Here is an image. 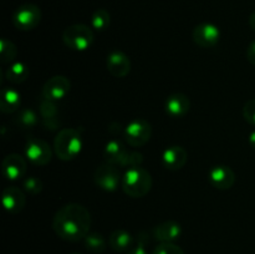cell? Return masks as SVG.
Instances as JSON below:
<instances>
[{
  "label": "cell",
  "instance_id": "6da1fadb",
  "mask_svg": "<svg viewBox=\"0 0 255 254\" xmlns=\"http://www.w3.org/2000/svg\"><path fill=\"white\" fill-rule=\"evenodd\" d=\"M91 214L79 203L62 206L55 213L52 228L57 237L67 242H79L90 233Z\"/></svg>",
  "mask_w": 255,
  "mask_h": 254
},
{
  "label": "cell",
  "instance_id": "7a4b0ae2",
  "mask_svg": "<svg viewBox=\"0 0 255 254\" xmlns=\"http://www.w3.org/2000/svg\"><path fill=\"white\" fill-rule=\"evenodd\" d=\"M152 187V177L143 167H129L122 176L121 188L127 196L132 198H142Z\"/></svg>",
  "mask_w": 255,
  "mask_h": 254
},
{
  "label": "cell",
  "instance_id": "3957f363",
  "mask_svg": "<svg viewBox=\"0 0 255 254\" xmlns=\"http://www.w3.org/2000/svg\"><path fill=\"white\" fill-rule=\"evenodd\" d=\"M54 149L56 156L62 161L76 158L82 149V137L76 128H62L55 137Z\"/></svg>",
  "mask_w": 255,
  "mask_h": 254
},
{
  "label": "cell",
  "instance_id": "277c9868",
  "mask_svg": "<svg viewBox=\"0 0 255 254\" xmlns=\"http://www.w3.org/2000/svg\"><path fill=\"white\" fill-rule=\"evenodd\" d=\"M62 41L75 51H85L94 42V31L85 24H74L65 29Z\"/></svg>",
  "mask_w": 255,
  "mask_h": 254
},
{
  "label": "cell",
  "instance_id": "5b68a950",
  "mask_svg": "<svg viewBox=\"0 0 255 254\" xmlns=\"http://www.w3.org/2000/svg\"><path fill=\"white\" fill-rule=\"evenodd\" d=\"M152 126L143 119L132 120L124 128V137L132 147H142L151 139Z\"/></svg>",
  "mask_w": 255,
  "mask_h": 254
},
{
  "label": "cell",
  "instance_id": "8992f818",
  "mask_svg": "<svg viewBox=\"0 0 255 254\" xmlns=\"http://www.w3.org/2000/svg\"><path fill=\"white\" fill-rule=\"evenodd\" d=\"M40 21H41V10L37 5L31 2L20 5L12 14V24L15 25V27L24 31L35 29Z\"/></svg>",
  "mask_w": 255,
  "mask_h": 254
},
{
  "label": "cell",
  "instance_id": "52a82bcc",
  "mask_svg": "<svg viewBox=\"0 0 255 254\" xmlns=\"http://www.w3.org/2000/svg\"><path fill=\"white\" fill-rule=\"evenodd\" d=\"M122 176L119 167L105 163L99 166L94 173V181L97 187L107 192L116 191L122 184Z\"/></svg>",
  "mask_w": 255,
  "mask_h": 254
},
{
  "label": "cell",
  "instance_id": "ba28073f",
  "mask_svg": "<svg viewBox=\"0 0 255 254\" xmlns=\"http://www.w3.org/2000/svg\"><path fill=\"white\" fill-rule=\"evenodd\" d=\"M25 156L35 166H46L51 161L52 152L44 139L31 137L25 144Z\"/></svg>",
  "mask_w": 255,
  "mask_h": 254
},
{
  "label": "cell",
  "instance_id": "9c48e42d",
  "mask_svg": "<svg viewBox=\"0 0 255 254\" xmlns=\"http://www.w3.org/2000/svg\"><path fill=\"white\" fill-rule=\"evenodd\" d=\"M71 90V82L66 76H52L44 84L41 90L42 99L50 100V101H59L64 97L67 96V94Z\"/></svg>",
  "mask_w": 255,
  "mask_h": 254
},
{
  "label": "cell",
  "instance_id": "30bf717a",
  "mask_svg": "<svg viewBox=\"0 0 255 254\" xmlns=\"http://www.w3.org/2000/svg\"><path fill=\"white\" fill-rule=\"evenodd\" d=\"M221 39V30L212 22H202L193 30V41L198 46L208 49L216 46Z\"/></svg>",
  "mask_w": 255,
  "mask_h": 254
},
{
  "label": "cell",
  "instance_id": "8fae6325",
  "mask_svg": "<svg viewBox=\"0 0 255 254\" xmlns=\"http://www.w3.org/2000/svg\"><path fill=\"white\" fill-rule=\"evenodd\" d=\"M2 174L5 178L10 181H16V179L22 178L26 173L27 163L22 156L17 153L7 154L4 158L1 164Z\"/></svg>",
  "mask_w": 255,
  "mask_h": 254
},
{
  "label": "cell",
  "instance_id": "7c38bea8",
  "mask_svg": "<svg viewBox=\"0 0 255 254\" xmlns=\"http://www.w3.org/2000/svg\"><path fill=\"white\" fill-rule=\"evenodd\" d=\"M209 182L213 187L217 189H222L226 191L233 187L234 182H236V174H234L233 169L224 164H218V166L212 167L208 174Z\"/></svg>",
  "mask_w": 255,
  "mask_h": 254
},
{
  "label": "cell",
  "instance_id": "4fadbf2b",
  "mask_svg": "<svg viewBox=\"0 0 255 254\" xmlns=\"http://www.w3.org/2000/svg\"><path fill=\"white\" fill-rule=\"evenodd\" d=\"M106 66L112 76L126 77L131 71V60L125 52L115 50L107 56Z\"/></svg>",
  "mask_w": 255,
  "mask_h": 254
},
{
  "label": "cell",
  "instance_id": "5bb4252c",
  "mask_svg": "<svg viewBox=\"0 0 255 254\" xmlns=\"http://www.w3.org/2000/svg\"><path fill=\"white\" fill-rule=\"evenodd\" d=\"M127 148L125 144L119 139H111L106 143L104 149V157L106 163L114 164V166L124 168L126 167L127 156H128Z\"/></svg>",
  "mask_w": 255,
  "mask_h": 254
},
{
  "label": "cell",
  "instance_id": "9a60e30c",
  "mask_svg": "<svg viewBox=\"0 0 255 254\" xmlns=\"http://www.w3.org/2000/svg\"><path fill=\"white\" fill-rule=\"evenodd\" d=\"M187 162V151L182 146L167 147L162 153V163L169 171H179Z\"/></svg>",
  "mask_w": 255,
  "mask_h": 254
},
{
  "label": "cell",
  "instance_id": "2e32d148",
  "mask_svg": "<svg viewBox=\"0 0 255 254\" xmlns=\"http://www.w3.org/2000/svg\"><path fill=\"white\" fill-rule=\"evenodd\" d=\"M164 109L169 116L179 119V117H183L184 115H187V112L189 111L191 100L187 95L177 92V94L168 96V99L166 100V104H164Z\"/></svg>",
  "mask_w": 255,
  "mask_h": 254
},
{
  "label": "cell",
  "instance_id": "e0dca14e",
  "mask_svg": "<svg viewBox=\"0 0 255 254\" xmlns=\"http://www.w3.org/2000/svg\"><path fill=\"white\" fill-rule=\"evenodd\" d=\"M26 203V197L22 189L11 186L2 192V206L10 213H17L21 211Z\"/></svg>",
  "mask_w": 255,
  "mask_h": 254
},
{
  "label": "cell",
  "instance_id": "ac0fdd59",
  "mask_svg": "<svg viewBox=\"0 0 255 254\" xmlns=\"http://www.w3.org/2000/svg\"><path fill=\"white\" fill-rule=\"evenodd\" d=\"M181 224L174 221H167L153 228V237L161 243H173L181 237Z\"/></svg>",
  "mask_w": 255,
  "mask_h": 254
},
{
  "label": "cell",
  "instance_id": "d6986e66",
  "mask_svg": "<svg viewBox=\"0 0 255 254\" xmlns=\"http://www.w3.org/2000/svg\"><path fill=\"white\" fill-rule=\"evenodd\" d=\"M109 243L111 249L115 252H128L133 246V237L129 232L125 231V229H116L110 234Z\"/></svg>",
  "mask_w": 255,
  "mask_h": 254
},
{
  "label": "cell",
  "instance_id": "ffe728a7",
  "mask_svg": "<svg viewBox=\"0 0 255 254\" xmlns=\"http://www.w3.org/2000/svg\"><path fill=\"white\" fill-rule=\"evenodd\" d=\"M20 105H21V95L19 94V91H16L15 89H10V87L2 90L0 110L4 114L16 112L20 109Z\"/></svg>",
  "mask_w": 255,
  "mask_h": 254
},
{
  "label": "cell",
  "instance_id": "44dd1931",
  "mask_svg": "<svg viewBox=\"0 0 255 254\" xmlns=\"http://www.w3.org/2000/svg\"><path fill=\"white\" fill-rule=\"evenodd\" d=\"M29 69L24 62H14L7 67L6 79L12 84H22L29 77Z\"/></svg>",
  "mask_w": 255,
  "mask_h": 254
},
{
  "label": "cell",
  "instance_id": "7402d4cb",
  "mask_svg": "<svg viewBox=\"0 0 255 254\" xmlns=\"http://www.w3.org/2000/svg\"><path fill=\"white\" fill-rule=\"evenodd\" d=\"M85 248L94 254L104 253L106 249V241L100 233H89L84 239Z\"/></svg>",
  "mask_w": 255,
  "mask_h": 254
},
{
  "label": "cell",
  "instance_id": "603a6c76",
  "mask_svg": "<svg viewBox=\"0 0 255 254\" xmlns=\"http://www.w3.org/2000/svg\"><path fill=\"white\" fill-rule=\"evenodd\" d=\"M111 24V15L107 10L105 9H97L94 14L91 15V26L92 29L99 30H106Z\"/></svg>",
  "mask_w": 255,
  "mask_h": 254
},
{
  "label": "cell",
  "instance_id": "cb8c5ba5",
  "mask_svg": "<svg viewBox=\"0 0 255 254\" xmlns=\"http://www.w3.org/2000/svg\"><path fill=\"white\" fill-rule=\"evenodd\" d=\"M16 55L17 49L14 42L6 39L0 40V60L2 64H9V62L14 61Z\"/></svg>",
  "mask_w": 255,
  "mask_h": 254
},
{
  "label": "cell",
  "instance_id": "d4e9b609",
  "mask_svg": "<svg viewBox=\"0 0 255 254\" xmlns=\"http://www.w3.org/2000/svg\"><path fill=\"white\" fill-rule=\"evenodd\" d=\"M16 122L17 125L22 126L24 128H34L37 124V116L32 110L24 109L17 114Z\"/></svg>",
  "mask_w": 255,
  "mask_h": 254
},
{
  "label": "cell",
  "instance_id": "484cf974",
  "mask_svg": "<svg viewBox=\"0 0 255 254\" xmlns=\"http://www.w3.org/2000/svg\"><path fill=\"white\" fill-rule=\"evenodd\" d=\"M40 114H41L42 119L50 120L56 119L57 115V106L55 101H50V100L42 99L41 104H40Z\"/></svg>",
  "mask_w": 255,
  "mask_h": 254
},
{
  "label": "cell",
  "instance_id": "4316f807",
  "mask_svg": "<svg viewBox=\"0 0 255 254\" xmlns=\"http://www.w3.org/2000/svg\"><path fill=\"white\" fill-rule=\"evenodd\" d=\"M152 254H184V252L174 243H159Z\"/></svg>",
  "mask_w": 255,
  "mask_h": 254
},
{
  "label": "cell",
  "instance_id": "83f0119b",
  "mask_svg": "<svg viewBox=\"0 0 255 254\" xmlns=\"http://www.w3.org/2000/svg\"><path fill=\"white\" fill-rule=\"evenodd\" d=\"M22 187H24V191H26L27 193L30 194H37L41 192L42 189V182L40 181L36 177H27V178L24 179V183H22Z\"/></svg>",
  "mask_w": 255,
  "mask_h": 254
},
{
  "label": "cell",
  "instance_id": "f1b7e54d",
  "mask_svg": "<svg viewBox=\"0 0 255 254\" xmlns=\"http://www.w3.org/2000/svg\"><path fill=\"white\" fill-rule=\"evenodd\" d=\"M243 116L248 124L255 126V99L249 100L243 107Z\"/></svg>",
  "mask_w": 255,
  "mask_h": 254
},
{
  "label": "cell",
  "instance_id": "f546056e",
  "mask_svg": "<svg viewBox=\"0 0 255 254\" xmlns=\"http://www.w3.org/2000/svg\"><path fill=\"white\" fill-rule=\"evenodd\" d=\"M143 163V156L138 152H128L126 161V168L129 167H139Z\"/></svg>",
  "mask_w": 255,
  "mask_h": 254
},
{
  "label": "cell",
  "instance_id": "4dcf8cb0",
  "mask_svg": "<svg viewBox=\"0 0 255 254\" xmlns=\"http://www.w3.org/2000/svg\"><path fill=\"white\" fill-rule=\"evenodd\" d=\"M247 59L252 65L255 66V40L249 44L248 49H247Z\"/></svg>",
  "mask_w": 255,
  "mask_h": 254
},
{
  "label": "cell",
  "instance_id": "1f68e13d",
  "mask_svg": "<svg viewBox=\"0 0 255 254\" xmlns=\"http://www.w3.org/2000/svg\"><path fill=\"white\" fill-rule=\"evenodd\" d=\"M126 254H148L146 251V247H144L143 242H139L136 247L129 249Z\"/></svg>",
  "mask_w": 255,
  "mask_h": 254
},
{
  "label": "cell",
  "instance_id": "d6a6232c",
  "mask_svg": "<svg viewBox=\"0 0 255 254\" xmlns=\"http://www.w3.org/2000/svg\"><path fill=\"white\" fill-rule=\"evenodd\" d=\"M249 26L252 27V30L255 31V11L252 12L251 16H249Z\"/></svg>",
  "mask_w": 255,
  "mask_h": 254
},
{
  "label": "cell",
  "instance_id": "836d02e7",
  "mask_svg": "<svg viewBox=\"0 0 255 254\" xmlns=\"http://www.w3.org/2000/svg\"><path fill=\"white\" fill-rule=\"evenodd\" d=\"M249 143H251V146L255 148V129L254 131L251 132V134H249Z\"/></svg>",
  "mask_w": 255,
  "mask_h": 254
},
{
  "label": "cell",
  "instance_id": "e575fe53",
  "mask_svg": "<svg viewBox=\"0 0 255 254\" xmlns=\"http://www.w3.org/2000/svg\"><path fill=\"white\" fill-rule=\"evenodd\" d=\"M71 254H80V253H71Z\"/></svg>",
  "mask_w": 255,
  "mask_h": 254
}]
</instances>
